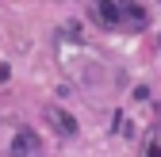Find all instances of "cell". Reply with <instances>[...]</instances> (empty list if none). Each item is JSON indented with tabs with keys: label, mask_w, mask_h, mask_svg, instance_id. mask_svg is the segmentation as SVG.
I'll return each mask as SVG.
<instances>
[{
	"label": "cell",
	"mask_w": 161,
	"mask_h": 157,
	"mask_svg": "<svg viewBox=\"0 0 161 157\" xmlns=\"http://www.w3.org/2000/svg\"><path fill=\"white\" fill-rule=\"evenodd\" d=\"M96 15L104 19V23H119V19H123V4H96Z\"/></svg>",
	"instance_id": "3957f363"
},
{
	"label": "cell",
	"mask_w": 161,
	"mask_h": 157,
	"mask_svg": "<svg viewBox=\"0 0 161 157\" xmlns=\"http://www.w3.org/2000/svg\"><path fill=\"white\" fill-rule=\"evenodd\" d=\"M123 15H130V19H146L142 4H123Z\"/></svg>",
	"instance_id": "277c9868"
},
{
	"label": "cell",
	"mask_w": 161,
	"mask_h": 157,
	"mask_svg": "<svg viewBox=\"0 0 161 157\" xmlns=\"http://www.w3.org/2000/svg\"><path fill=\"white\" fill-rule=\"evenodd\" d=\"M46 119H50L58 130H62V134H77V119H73V115H65L62 107H54V104H50V107H46Z\"/></svg>",
	"instance_id": "7a4b0ae2"
},
{
	"label": "cell",
	"mask_w": 161,
	"mask_h": 157,
	"mask_svg": "<svg viewBox=\"0 0 161 157\" xmlns=\"http://www.w3.org/2000/svg\"><path fill=\"white\" fill-rule=\"evenodd\" d=\"M12 153H15V157H38V138H35V130H19Z\"/></svg>",
	"instance_id": "6da1fadb"
}]
</instances>
